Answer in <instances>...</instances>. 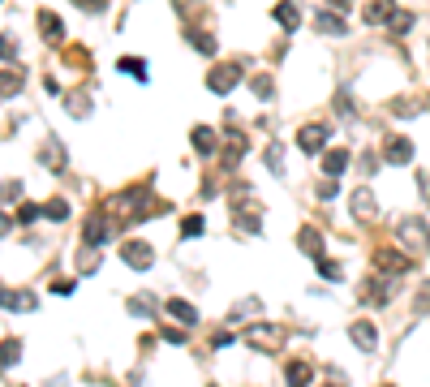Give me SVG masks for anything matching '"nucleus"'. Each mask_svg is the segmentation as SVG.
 Instances as JSON below:
<instances>
[{
	"label": "nucleus",
	"instance_id": "f257e3e1",
	"mask_svg": "<svg viewBox=\"0 0 430 387\" xmlns=\"http://www.w3.org/2000/svg\"><path fill=\"white\" fill-rule=\"evenodd\" d=\"M232 215H237V224L241 228H250V233H259V220H263V207L254 202V194L246 189V185H232Z\"/></svg>",
	"mask_w": 430,
	"mask_h": 387
},
{
	"label": "nucleus",
	"instance_id": "f03ea898",
	"mask_svg": "<svg viewBox=\"0 0 430 387\" xmlns=\"http://www.w3.org/2000/svg\"><path fill=\"white\" fill-rule=\"evenodd\" d=\"M246 344L263 349V353H280V344H284V327H276V322H254V327L246 331Z\"/></svg>",
	"mask_w": 430,
	"mask_h": 387
},
{
	"label": "nucleus",
	"instance_id": "7ed1b4c3",
	"mask_svg": "<svg viewBox=\"0 0 430 387\" xmlns=\"http://www.w3.org/2000/svg\"><path fill=\"white\" fill-rule=\"evenodd\" d=\"M396 237L405 241V246L413 250V254H422V250H430V228L422 220H401L396 224Z\"/></svg>",
	"mask_w": 430,
	"mask_h": 387
},
{
	"label": "nucleus",
	"instance_id": "20e7f679",
	"mask_svg": "<svg viewBox=\"0 0 430 387\" xmlns=\"http://www.w3.org/2000/svg\"><path fill=\"white\" fill-rule=\"evenodd\" d=\"M327 134H331V129H327V121H314V125H301V129H297V147H301V151H306V155H318V151H323V147H327Z\"/></svg>",
	"mask_w": 430,
	"mask_h": 387
},
{
	"label": "nucleus",
	"instance_id": "39448f33",
	"mask_svg": "<svg viewBox=\"0 0 430 387\" xmlns=\"http://www.w3.org/2000/svg\"><path fill=\"white\" fill-rule=\"evenodd\" d=\"M237 78H241V64H237V60H228V64H215V69H211L206 86H211L215 95H228V91L237 86Z\"/></svg>",
	"mask_w": 430,
	"mask_h": 387
},
{
	"label": "nucleus",
	"instance_id": "423d86ee",
	"mask_svg": "<svg viewBox=\"0 0 430 387\" xmlns=\"http://www.w3.org/2000/svg\"><path fill=\"white\" fill-rule=\"evenodd\" d=\"M121 258H125L134 271H147V267L155 263V250L147 246V241H125V246H121Z\"/></svg>",
	"mask_w": 430,
	"mask_h": 387
},
{
	"label": "nucleus",
	"instance_id": "0eeeda50",
	"mask_svg": "<svg viewBox=\"0 0 430 387\" xmlns=\"http://www.w3.org/2000/svg\"><path fill=\"white\" fill-rule=\"evenodd\" d=\"M374 267L383 271V276H401V271L413 267V258L401 254V250H379V254H374Z\"/></svg>",
	"mask_w": 430,
	"mask_h": 387
},
{
	"label": "nucleus",
	"instance_id": "6e6552de",
	"mask_svg": "<svg viewBox=\"0 0 430 387\" xmlns=\"http://www.w3.org/2000/svg\"><path fill=\"white\" fill-rule=\"evenodd\" d=\"M361 301H366V305H387V301H392V288H387V280H383V276L366 280V288H361Z\"/></svg>",
	"mask_w": 430,
	"mask_h": 387
},
{
	"label": "nucleus",
	"instance_id": "1a4fd4ad",
	"mask_svg": "<svg viewBox=\"0 0 430 387\" xmlns=\"http://www.w3.org/2000/svg\"><path fill=\"white\" fill-rule=\"evenodd\" d=\"M383 159L387 164H413V142L409 138H387V151H383Z\"/></svg>",
	"mask_w": 430,
	"mask_h": 387
},
{
	"label": "nucleus",
	"instance_id": "9d476101",
	"mask_svg": "<svg viewBox=\"0 0 430 387\" xmlns=\"http://www.w3.org/2000/svg\"><path fill=\"white\" fill-rule=\"evenodd\" d=\"M108 237H112V224H108V215H95V220H86V233H82V241H86V246H104Z\"/></svg>",
	"mask_w": 430,
	"mask_h": 387
},
{
	"label": "nucleus",
	"instance_id": "9b49d317",
	"mask_svg": "<svg viewBox=\"0 0 430 387\" xmlns=\"http://www.w3.org/2000/svg\"><path fill=\"white\" fill-rule=\"evenodd\" d=\"M35 293H13V288H0V310H35Z\"/></svg>",
	"mask_w": 430,
	"mask_h": 387
},
{
	"label": "nucleus",
	"instance_id": "f8f14e48",
	"mask_svg": "<svg viewBox=\"0 0 430 387\" xmlns=\"http://www.w3.org/2000/svg\"><path fill=\"white\" fill-rule=\"evenodd\" d=\"M310 379H314L310 362H289V366H284V383H289V387H310Z\"/></svg>",
	"mask_w": 430,
	"mask_h": 387
},
{
	"label": "nucleus",
	"instance_id": "ddd939ff",
	"mask_svg": "<svg viewBox=\"0 0 430 387\" xmlns=\"http://www.w3.org/2000/svg\"><path fill=\"white\" fill-rule=\"evenodd\" d=\"M39 35H43L47 43H56V39H65V22H60V18H56V13H52V9H43V13H39Z\"/></svg>",
	"mask_w": 430,
	"mask_h": 387
},
{
	"label": "nucleus",
	"instance_id": "4468645a",
	"mask_svg": "<svg viewBox=\"0 0 430 387\" xmlns=\"http://www.w3.org/2000/svg\"><path fill=\"white\" fill-rule=\"evenodd\" d=\"M39 164L43 168H52V172H65V151H60V142H43V151H39Z\"/></svg>",
	"mask_w": 430,
	"mask_h": 387
},
{
	"label": "nucleus",
	"instance_id": "2eb2a0df",
	"mask_svg": "<svg viewBox=\"0 0 430 387\" xmlns=\"http://www.w3.org/2000/svg\"><path fill=\"white\" fill-rule=\"evenodd\" d=\"M224 142H228V168H232L237 159L246 155V147H250V142H246V134H241L237 125H228V129H224Z\"/></svg>",
	"mask_w": 430,
	"mask_h": 387
},
{
	"label": "nucleus",
	"instance_id": "dca6fc26",
	"mask_svg": "<svg viewBox=\"0 0 430 387\" xmlns=\"http://www.w3.org/2000/svg\"><path fill=\"white\" fill-rule=\"evenodd\" d=\"M392 13H396V0H374V5H366V22L383 26V22H392Z\"/></svg>",
	"mask_w": 430,
	"mask_h": 387
},
{
	"label": "nucleus",
	"instance_id": "f3484780",
	"mask_svg": "<svg viewBox=\"0 0 430 387\" xmlns=\"http://www.w3.org/2000/svg\"><path fill=\"white\" fill-rule=\"evenodd\" d=\"M276 22H280L284 30H297V26H301V9L293 5V0H280V5H276Z\"/></svg>",
	"mask_w": 430,
	"mask_h": 387
},
{
	"label": "nucleus",
	"instance_id": "a211bd4d",
	"mask_svg": "<svg viewBox=\"0 0 430 387\" xmlns=\"http://www.w3.org/2000/svg\"><path fill=\"white\" fill-rule=\"evenodd\" d=\"M348 336H353V344H357V349H366V353H370V349L379 344V336H374L370 322H353V327H348Z\"/></svg>",
	"mask_w": 430,
	"mask_h": 387
},
{
	"label": "nucleus",
	"instance_id": "6ab92c4d",
	"mask_svg": "<svg viewBox=\"0 0 430 387\" xmlns=\"http://www.w3.org/2000/svg\"><path fill=\"white\" fill-rule=\"evenodd\" d=\"M353 215L357 220H374V194L370 189H357L353 194Z\"/></svg>",
	"mask_w": 430,
	"mask_h": 387
},
{
	"label": "nucleus",
	"instance_id": "aec40b11",
	"mask_svg": "<svg viewBox=\"0 0 430 387\" xmlns=\"http://www.w3.org/2000/svg\"><path fill=\"white\" fill-rule=\"evenodd\" d=\"M22 91V69H0V99Z\"/></svg>",
	"mask_w": 430,
	"mask_h": 387
},
{
	"label": "nucleus",
	"instance_id": "412c9836",
	"mask_svg": "<svg viewBox=\"0 0 430 387\" xmlns=\"http://www.w3.org/2000/svg\"><path fill=\"white\" fill-rule=\"evenodd\" d=\"M168 314H172V318H181V322H189V327L198 322V310H194L189 301H181V297H172V301H168Z\"/></svg>",
	"mask_w": 430,
	"mask_h": 387
},
{
	"label": "nucleus",
	"instance_id": "4be33fe9",
	"mask_svg": "<svg viewBox=\"0 0 430 387\" xmlns=\"http://www.w3.org/2000/svg\"><path fill=\"white\" fill-rule=\"evenodd\" d=\"M297 246L306 250L310 258H318V254H323V237H318L314 228H301V233H297Z\"/></svg>",
	"mask_w": 430,
	"mask_h": 387
},
{
	"label": "nucleus",
	"instance_id": "5701e85b",
	"mask_svg": "<svg viewBox=\"0 0 430 387\" xmlns=\"http://www.w3.org/2000/svg\"><path fill=\"white\" fill-rule=\"evenodd\" d=\"M348 168V151H327V159H323V172L327 176H340Z\"/></svg>",
	"mask_w": 430,
	"mask_h": 387
},
{
	"label": "nucleus",
	"instance_id": "b1692460",
	"mask_svg": "<svg viewBox=\"0 0 430 387\" xmlns=\"http://www.w3.org/2000/svg\"><path fill=\"white\" fill-rule=\"evenodd\" d=\"M314 26H318V30H323V35H344V30H348V26H344L340 18H331V13H327V9H323V13H318V18H314Z\"/></svg>",
	"mask_w": 430,
	"mask_h": 387
},
{
	"label": "nucleus",
	"instance_id": "393cba45",
	"mask_svg": "<svg viewBox=\"0 0 430 387\" xmlns=\"http://www.w3.org/2000/svg\"><path fill=\"white\" fill-rule=\"evenodd\" d=\"M194 147H198V155H211V151H215V129L198 125V129H194Z\"/></svg>",
	"mask_w": 430,
	"mask_h": 387
},
{
	"label": "nucleus",
	"instance_id": "a878e982",
	"mask_svg": "<svg viewBox=\"0 0 430 387\" xmlns=\"http://www.w3.org/2000/svg\"><path fill=\"white\" fill-rule=\"evenodd\" d=\"M117 69H125L130 78H138V82H147V64H142L138 56H121V60H117Z\"/></svg>",
	"mask_w": 430,
	"mask_h": 387
},
{
	"label": "nucleus",
	"instance_id": "bb28decb",
	"mask_svg": "<svg viewBox=\"0 0 430 387\" xmlns=\"http://www.w3.org/2000/svg\"><path fill=\"white\" fill-rule=\"evenodd\" d=\"M43 215L52 220V224H60V220L69 215V202H65V198H47V202H43Z\"/></svg>",
	"mask_w": 430,
	"mask_h": 387
},
{
	"label": "nucleus",
	"instance_id": "cd10ccee",
	"mask_svg": "<svg viewBox=\"0 0 430 387\" xmlns=\"http://www.w3.org/2000/svg\"><path fill=\"white\" fill-rule=\"evenodd\" d=\"M18 357H22V340H5L0 344V370H9Z\"/></svg>",
	"mask_w": 430,
	"mask_h": 387
},
{
	"label": "nucleus",
	"instance_id": "c85d7f7f",
	"mask_svg": "<svg viewBox=\"0 0 430 387\" xmlns=\"http://www.w3.org/2000/svg\"><path fill=\"white\" fill-rule=\"evenodd\" d=\"M185 39H189V43H194V47H198V52H206V56H211V52H215V39H211V35H206V30H185Z\"/></svg>",
	"mask_w": 430,
	"mask_h": 387
},
{
	"label": "nucleus",
	"instance_id": "c756f323",
	"mask_svg": "<svg viewBox=\"0 0 430 387\" xmlns=\"http://www.w3.org/2000/svg\"><path fill=\"white\" fill-rule=\"evenodd\" d=\"M65 104H69V112H73V117H86V112H91V95H86V91H73Z\"/></svg>",
	"mask_w": 430,
	"mask_h": 387
},
{
	"label": "nucleus",
	"instance_id": "7c9ffc66",
	"mask_svg": "<svg viewBox=\"0 0 430 387\" xmlns=\"http://www.w3.org/2000/svg\"><path fill=\"white\" fill-rule=\"evenodd\" d=\"M250 91L259 95V99H272V95H276V86H272V78H267V73H259V78H254V82H250Z\"/></svg>",
	"mask_w": 430,
	"mask_h": 387
},
{
	"label": "nucleus",
	"instance_id": "2f4dec72",
	"mask_svg": "<svg viewBox=\"0 0 430 387\" xmlns=\"http://www.w3.org/2000/svg\"><path fill=\"white\" fill-rule=\"evenodd\" d=\"M22 198V181H0V202H18Z\"/></svg>",
	"mask_w": 430,
	"mask_h": 387
},
{
	"label": "nucleus",
	"instance_id": "473e14b6",
	"mask_svg": "<svg viewBox=\"0 0 430 387\" xmlns=\"http://www.w3.org/2000/svg\"><path fill=\"white\" fill-rule=\"evenodd\" d=\"M39 215H43V207H35V202H22L18 207V224H35Z\"/></svg>",
	"mask_w": 430,
	"mask_h": 387
},
{
	"label": "nucleus",
	"instance_id": "72a5a7b5",
	"mask_svg": "<svg viewBox=\"0 0 430 387\" xmlns=\"http://www.w3.org/2000/svg\"><path fill=\"white\" fill-rule=\"evenodd\" d=\"M0 60H18V39L13 35H0Z\"/></svg>",
	"mask_w": 430,
	"mask_h": 387
},
{
	"label": "nucleus",
	"instance_id": "f704fd0d",
	"mask_svg": "<svg viewBox=\"0 0 430 387\" xmlns=\"http://www.w3.org/2000/svg\"><path fill=\"white\" fill-rule=\"evenodd\" d=\"M413 26V13H401V18H392V35H409Z\"/></svg>",
	"mask_w": 430,
	"mask_h": 387
},
{
	"label": "nucleus",
	"instance_id": "c9c22d12",
	"mask_svg": "<svg viewBox=\"0 0 430 387\" xmlns=\"http://www.w3.org/2000/svg\"><path fill=\"white\" fill-rule=\"evenodd\" d=\"M181 233H185V237H198V233H202V215H189V220H181Z\"/></svg>",
	"mask_w": 430,
	"mask_h": 387
},
{
	"label": "nucleus",
	"instance_id": "e433bc0d",
	"mask_svg": "<svg viewBox=\"0 0 430 387\" xmlns=\"http://www.w3.org/2000/svg\"><path fill=\"white\" fill-rule=\"evenodd\" d=\"M130 310H134V314H155V301H151V297H134Z\"/></svg>",
	"mask_w": 430,
	"mask_h": 387
},
{
	"label": "nucleus",
	"instance_id": "4c0bfd02",
	"mask_svg": "<svg viewBox=\"0 0 430 387\" xmlns=\"http://www.w3.org/2000/svg\"><path fill=\"white\" fill-rule=\"evenodd\" d=\"M95 250V246H91ZM91 250H82V258H77V271H95V267H99V258H95Z\"/></svg>",
	"mask_w": 430,
	"mask_h": 387
},
{
	"label": "nucleus",
	"instance_id": "58836bf2",
	"mask_svg": "<svg viewBox=\"0 0 430 387\" xmlns=\"http://www.w3.org/2000/svg\"><path fill=\"white\" fill-rule=\"evenodd\" d=\"M318 271H323V276H327V280H340V267H336V263H327V258H323V254H318Z\"/></svg>",
	"mask_w": 430,
	"mask_h": 387
},
{
	"label": "nucleus",
	"instance_id": "ea45409f",
	"mask_svg": "<svg viewBox=\"0 0 430 387\" xmlns=\"http://www.w3.org/2000/svg\"><path fill=\"white\" fill-rule=\"evenodd\" d=\"M52 293L56 297H69L73 293V280H52Z\"/></svg>",
	"mask_w": 430,
	"mask_h": 387
},
{
	"label": "nucleus",
	"instance_id": "a19ab883",
	"mask_svg": "<svg viewBox=\"0 0 430 387\" xmlns=\"http://www.w3.org/2000/svg\"><path fill=\"white\" fill-rule=\"evenodd\" d=\"M336 189H340V185H336V181H331V176H327V181L318 185V198H336Z\"/></svg>",
	"mask_w": 430,
	"mask_h": 387
},
{
	"label": "nucleus",
	"instance_id": "79ce46f5",
	"mask_svg": "<svg viewBox=\"0 0 430 387\" xmlns=\"http://www.w3.org/2000/svg\"><path fill=\"white\" fill-rule=\"evenodd\" d=\"M430 310V284L422 288V293H418V314H426Z\"/></svg>",
	"mask_w": 430,
	"mask_h": 387
},
{
	"label": "nucleus",
	"instance_id": "37998d69",
	"mask_svg": "<svg viewBox=\"0 0 430 387\" xmlns=\"http://www.w3.org/2000/svg\"><path fill=\"white\" fill-rule=\"evenodd\" d=\"M211 344H215V349H228V344H232V336H228V331H215V336H211Z\"/></svg>",
	"mask_w": 430,
	"mask_h": 387
},
{
	"label": "nucleus",
	"instance_id": "c03bdc74",
	"mask_svg": "<svg viewBox=\"0 0 430 387\" xmlns=\"http://www.w3.org/2000/svg\"><path fill=\"white\" fill-rule=\"evenodd\" d=\"M73 5H77V9H91V13H99V9H104V0H73Z\"/></svg>",
	"mask_w": 430,
	"mask_h": 387
},
{
	"label": "nucleus",
	"instance_id": "a18cd8bd",
	"mask_svg": "<svg viewBox=\"0 0 430 387\" xmlns=\"http://www.w3.org/2000/svg\"><path fill=\"white\" fill-rule=\"evenodd\" d=\"M9 228H13V220H9V215H5V211H0V237H5V233H9Z\"/></svg>",
	"mask_w": 430,
	"mask_h": 387
},
{
	"label": "nucleus",
	"instance_id": "49530a36",
	"mask_svg": "<svg viewBox=\"0 0 430 387\" xmlns=\"http://www.w3.org/2000/svg\"><path fill=\"white\" fill-rule=\"evenodd\" d=\"M331 9H340V13H348V0H327Z\"/></svg>",
	"mask_w": 430,
	"mask_h": 387
}]
</instances>
